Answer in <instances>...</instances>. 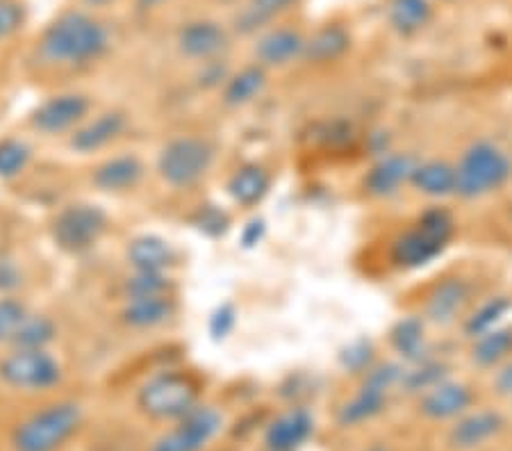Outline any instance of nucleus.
I'll return each instance as SVG.
<instances>
[{
    "label": "nucleus",
    "instance_id": "obj_1",
    "mask_svg": "<svg viewBox=\"0 0 512 451\" xmlns=\"http://www.w3.org/2000/svg\"><path fill=\"white\" fill-rule=\"evenodd\" d=\"M458 233V219L442 203H428L390 244V262L403 272L424 269L444 256Z\"/></svg>",
    "mask_w": 512,
    "mask_h": 451
},
{
    "label": "nucleus",
    "instance_id": "obj_2",
    "mask_svg": "<svg viewBox=\"0 0 512 451\" xmlns=\"http://www.w3.org/2000/svg\"><path fill=\"white\" fill-rule=\"evenodd\" d=\"M456 164V196L476 203L503 192L512 180V155L492 137H476L460 151Z\"/></svg>",
    "mask_w": 512,
    "mask_h": 451
},
{
    "label": "nucleus",
    "instance_id": "obj_3",
    "mask_svg": "<svg viewBox=\"0 0 512 451\" xmlns=\"http://www.w3.org/2000/svg\"><path fill=\"white\" fill-rule=\"evenodd\" d=\"M110 48V32L101 21L85 12H64L44 30L39 51L48 62L87 64L103 57Z\"/></svg>",
    "mask_w": 512,
    "mask_h": 451
},
{
    "label": "nucleus",
    "instance_id": "obj_4",
    "mask_svg": "<svg viewBox=\"0 0 512 451\" xmlns=\"http://www.w3.org/2000/svg\"><path fill=\"white\" fill-rule=\"evenodd\" d=\"M478 299L481 292L476 278L465 272H447L426 287L417 313L435 328L460 326Z\"/></svg>",
    "mask_w": 512,
    "mask_h": 451
},
{
    "label": "nucleus",
    "instance_id": "obj_5",
    "mask_svg": "<svg viewBox=\"0 0 512 451\" xmlns=\"http://www.w3.org/2000/svg\"><path fill=\"white\" fill-rule=\"evenodd\" d=\"M82 424V410L73 401L46 406L14 433L16 451H57Z\"/></svg>",
    "mask_w": 512,
    "mask_h": 451
},
{
    "label": "nucleus",
    "instance_id": "obj_6",
    "mask_svg": "<svg viewBox=\"0 0 512 451\" xmlns=\"http://www.w3.org/2000/svg\"><path fill=\"white\" fill-rule=\"evenodd\" d=\"M196 399V383L178 372L153 376L139 392V406L144 413L158 417V420H180L196 406Z\"/></svg>",
    "mask_w": 512,
    "mask_h": 451
},
{
    "label": "nucleus",
    "instance_id": "obj_7",
    "mask_svg": "<svg viewBox=\"0 0 512 451\" xmlns=\"http://www.w3.org/2000/svg\"><path fill=\"white\" fill-rule=\"evenodd\" d=\"M214 158V149L198 137H178L160 153V174L173 187H192L205 176Z\"/></svg>",
    "mask_w": 512,
    "mask_h": 451
},
{
    "label": "nucleus",
    "instance_id": "obj_8",
    "mask_svg": "<svg viewBox=\"0 0 512 451\" xmlns=\"http://www.w3.org/2000/svg\"><path fill=\"white\" fill-rule=\"evenodd\" d=\"M105 226L107 217L98 205H69L53 221V240L64 251L82 253L98 242Z\"/></svg>",
    "mask_w": 512,
    "mask_h": 451
},
{
    "label": "nucleus",
    "instance_id": "obj_9",
    "mask_svg": "<svg viewBox=\"0 0 512 451\" xmlns=\"http://www.w3.org/2000/svg\"><path fill=\"white\" fill-rule=\"evenodd\" d=\"M0 379L12 388L48 390L60 383L62 369L44 349H19L0 363Z\"/></svg>",
    "mask_w": 512,
    "mask_h": 451
},
{
    "label": "nucleus",
    "instance_id": "obj_10",
    "mask_svg": "<svg viewBox=\"0 0 512 451\" xmlns=\"http://www.w3.org/2000/svg\"><path fill=\"white\" fill-rule=\"evenodd\" d=\"M221 424L224 417L219 410L194 406L185 417H180L176 429L155 442L153 451H201L221 431Z\"/></svg>",
    "mask_w": 512,
    "mask_h": 451
},
{
    "label": "nucleus",
    "instance_id": "obj_11",
    "mask_svg": "<svg viewBox=\"0 0 512 451\" xmlns=\"http://www.w3.org/2000/svg\"><path fill=\"white\" fill-rule=\"evenodd\" d=\"M419 413L428 422H456L476 404V390L467 381L451 379L437 383L417 397Z\"/></svg>",
    "mask_w": 512,
    "mask_h": 451
},
{
    "label": "nucleus",
    "instance_id": "obj_12",
    "mask_svg": "<svg viewBox=\"0 0 512 451\" xmlns=\"http://www.w3.org/2000/svg\"><path fill=\"white\" fill-rule=\"evenodd\" d=\"M419 155L410 151H392L381 155L362 180V187L371 196V199H394L403 192V187H410L412 171Z\"/></svg>",
    "mask_w": 512,
    "mask_h": 451
},
{
    "label": "nucleus",
    "instance_id": "obj_13",
    "mask_svg": "<svg viewBox=\"0 0 512 451\" xmlns=\"http://www.w3.org/2000/svg\"><path fill=\"white\" fill-rule=\"evenodd\" d=\"M506 429V417L492 408H472L451 422L447 442L456 451H478L497 440Z\"/></svg>",
    "mask_w": 512,
    "mask_h": 451
},
{
    "label": "nucleus",
    "instance_id": "obj_14",
    "mask_svg": "<svg viewBox=\"0 0 512 451\" xmlns=\"http://www.w3.org/2000/svg\"><path fill=\"white\" fill-rule=\"evenodd\" d=\"M410 187L431 203L456 196V164L447 158H419L412 171Z\"/></svg>",
    "mask_w": 512,
    "mask_h": 451
},
{
    "label": "nucleus",
    "instance_id": "obj_15",
    "mask_svg": "<svg viewBox=\"0 0 512 451\" xmlns=\"http://www.w3.org/2000/svg\"><path fill=\"white\" fill-rule=\"evenodd\" d=\"M428 326L431 324L419 313H410L390 328L387 340H390V347L401 363L417 365L421 360L435 356L431 338H428Z\"/></svg>",
    "mask_w": 512,
    "mask_h": 451
},
{
    "label": "nucleus",
    "instance_id": "obj_16",
    "mask_svg": "<svg viewBox=\"0 0 512 451\" xmlns=\"http://www.w3.org/2000/svg\"><path fill=\"white\" fill-rule=\"evenodd\" d=\"M305 37L294 28H271L255 44V57L264 69H283L303 60Z\"/></svg>",
    "mask_w": 512,
    "mask_h": 451
},
{
    "label": "nucleus",
    "instance_id": "obj_17",
    "mask_svg": "<svg viewBox=\"0 0 512 451\" xmlns=\"http://www.w3.org/2000/svg\"><path fill=\"white\" fill-rule=\"evenodd\" d=\"M230 44L226 28H221L214 21H192L180 30L178 46L192 60L212 62L226 51Z\"/></svg>",
    "mask_w": 512,
    "mask_h": 451
},
{
    "label": "nucleus",
    "instance_id": "obj_18",
    "mask_svg": "<svg viewBox=\"0 0 512 451\" xmlns=\"http://www.w3.org/2000/svg\"><path fill=\"white\" fill-rule=\"evenodd\" d=\"M351 32L342 23H324L310 37H305L303 62L315 64V67H326L344 60V55L351 51Z\"/></svg>",
    "mask_w": 512,
    "mask_h": 451
},
{
    "label": "nucleus",
    "instance_id": "obj_19",
    "mask_svg": "<svg viewBox=\"0 0 512 451\" xmlns=\"http://www.w3.org/2000/svg\"><path fill=\"white\" fill-rule=\"evenodd\" d=\"M385 21L399 37H417L435 21V0H387Z\"/></svg>",
    "mask_w": 512,
    "mask_h": 451
},
{
    "label": "nucleus",
    "instance_id": "obj_20",
    "mask_svg": "<svg viewBox=\"0 0 512 451\" xmlns=\"http://www.w3.org/2000/svg\"><path fill=\"white\" fill-rule=\"evenodd\" d=\"M312 433H315V420L308 410L289 408L276 422H271L264 442L271 451H296L310 440Z\"/></svg>",
    "mask_w": 512,
    "mask_h": 451
},
{
    "label": "nucleus",
    "instance_id": "obj_21",
    "mask_svg": "<svg viewBox=\"0 0 512 451\" xmlns=\"http://www.w3.org/2000/svg\"><path fill=\"white\" fill-rule=\"evenodd\" d=\"M89 110V101L80 94H62V96H53L51 101H46L41 108L35 112L32 117V123L41 130V133L55 135V133H64L71 126L85 117Z\"/></svg>",
    "mask_w": 512,
    "mask_h": 451
},
{
    "label": "nucleus",
    "instance_id": "obj_22",
    "mask_svg": "<svg viewBox=\"0 0 512 451\" xmlns=\"http://www.w3.org/2000/svg\"><path fill=\"white\" fill-rule=\"evenodd\" d=\"M467 358L481 372H494L512 358V324H501L469 340Z\"/></svg>",
    "mask_w": 512,
    "mask_h": 451
},
{
    "label": "nucleus",
    "instance_id": "obj_23",
    "mask_svg": "<svg viewBox=\"0 0 512 451\" xmlns=\"http://www.w3.org/2000/svg\"><path fill=\"white\" fill-rule=\"evenodd\" d=\"M512 310V294L506 292H497V294H487V297L478 299L476 306L469 310V315L462 319V324L458 326L462 338L465 340H474L478 335H483L492 328L501 326L503 317H506Z\"/></svg>",
    "mask_w": 512,
    "mask_h": 451
},
{
    "label": "nucleus",
    "instance_id": "obj_24",
    "mask_svg": "<svg viewBox=\"0 0 512 451\" xmlns=\"http://www.w3.org/2000/svg\"><path fill=\"white\" fill-rule=\"evenodd\" d=\"M123 128H126V117L121 112H105L76 130L71 137V146L80 153H94L114 142L123 133Z\"/></svg>",
    "mask_w": 512,
    "mask_h": 451
},
{
    "label": "nucleus",
    "instance_id": "obj_25",
    "mask_svg": "<svg viewBox=\"0 0 512 451\" xmlns=\"http://www.w3.org/2000/svg\"><path fill=\"white\" fill-rule=\"evenodd\" d=\"M128 258L137 272L164 274L176 262V253L158 235H142L130 242Z\"/></svg>",
    "mask_w": 512,
    "mask_h": 451
},
{
    "label": "nucleus",
    "instance_id": "obj_26",
    "mask_svg": "<svg viewBox=\"0 0 512 451\" xmlns=\"http://www.w3.org/2000/svg\"><path fill=\"white\" fill-rule=\"evenodd\" d=\"M142 174L144 167L135 155H119V158L107 160L96 169L94 183L103 192H123L135 187L142 180Z\"/></svg>",
    "mask_w": 512,
    "mask_h": 451
},
{
    "label": "nucleus",
    "instance_id": "obj_27",
    "mask_svg": "<svg viewBox=\"0 0 512 451\" xmlns=\"http://www.w3.org/2000/svg\"><path fill=\"white\" fill-rule=\"evenodd\" d=\"M447 379H451V365L440 356H431L417 365H406L399 390L408 397H421Z\"/></svg>",
    "mask_w": 512,
    "mask_h": 451
},
{
    "label": "nucleus",
    "instance_id": "obj_28",
    "mask_svg": "<svg viewBox=\"0 0 512 451\" xmlns=\"http://www.w3.org/2000/svg\"><path fill=\"white\" fill-rule=\"evenodd\" d=\"M271 176L260 164H244L237 169L228 183V194L239 205H258L269 194Z\"/></svg>",
    "mask_w": 512,
    "mask_h": 451
},
{
    "label": "nucleus",
    "instance_id": "obj_29",
    "mask_svg": "<svg viewBox=\"0 0 512 451\" xmlns=\"http://www.w3.org/2000/svg\"><path fill=\"white\" fill-rule=\"evenodd\" d=\"M387 399H390V395H383V392H376L371 388H365V385H360L358 395L346 401L340 408L337 422H340L344 429H349V426H360L374 420V417H378L385 410Z\"/></svg>",
    "mask_w": 512,
    "mask_h": 451
},
{
    "label": "nucleus",
    "instance_id": "obj_30",
    "mask_svg": "<svg viewBox=\"0 0 512 451\" xmlns=\"http://www.w3.org/2000/svg\"><path fill=\"white\" fill-rule=\"evenodd\" d=\"M264 87H267V69L260 67V64H251V67H244L235 76L228 78L224 98L228 105H246L258 98Z\"/></svg>",
    "mask_w": 512,
    "mask_h": 451
},
{
    "label": "nucleus",
    "instance_id": "obj_31",
    "mask_svg": "<svg viewBox=\"0 0 512 451\" xmlns=\"http://www.w3.org/2000/svg\"><path fill=\"white\" fill-rule=\"evenodd\" d=\"M173 315V303L167 297H146V299H130L123 308V322L135 328H151L158 326Z\"/></svg>",
    "mask_w": 512,
    "mask_h": 451
},
{
    "label": "nucleus",
    "instance_id": "obj_32",
    "mask_svg": "<svg viewBox=\"0 0 512 451\" xmlns=\"http://www.w3.org/2000/svg\"><path fill=\"white\" fill-rule=\"evenodd\" d=\"M55 338V324L48 317H28L12 344L16 349H44Z\"/></svg>",
    "mask_w": 512,
    "mask_h": 451
},
{
    "label": "nucleus",
    "instance_id": "obj_33",
    "mask_svg": "<svg viewBox=\"0 0 512 451\" xmlns=\"http://www.w3.org/2000/svg\"><path fill=\"white\" fill-rule=\"evenodd\" d=\"M30 162L28 144L19 139H3L0 142V178L19 176Z\"/></svg>",
    "mask_w": 512,
    "mask_h": 451
},
{
    "label": "nucleus",
    "instance_id": "obj_34",
    "mask_svg": "<svg viewBox=\"0 0 512 451\" xmlns=\"http://www.w3.org/2000/svg\"><path fill=\"white\" fill-rule=\"evenodd\" d=\"M376 363V347L367 338L351 342L349 347L342 349L340 365L351 374H365L367 369Z\"/></svg>",
    "mask_w": 512,
    "mask_h": 451
},
{
    "label": "nucleus",
    "instance_id": "obj_35",
    "mask_svg": "<svg viewBox=\"0 0 512 451\" xmlns=\"http://www.w3.org/2000/svg\"><path fill=\"white\" fill-rule=\"evenodd\" d=\"M28 310L16 299H0V344L14 342L16 333L26 324Z\"/></svg>",
    "mask_w": 512,
    "mask_h": 451
},
{
    "label": "nucleus",
    "instance_id": "obj_36",
    "mask_svg": "<svg viewBox=\"0 0 512 451\" xmlns=\"http://www.w3.org/2000/svg\"><path fill=\"white\" fill-rule=\"evenodd\" d=\"M126 290L130 299H146V297H164L169 290V278L164 274H151V272H137L130 278Z\"/></svg>",
    "mask_w": 512,
    "mask_h": 451
},
{
    "label": "nucleus",
    "instance_id": "obj_37",
    "mask_svg": "<svg viewBox=\"0 0 512 451\" xmlns=\"http://www.w3.org/2000/svg\"><path fill=\"white\" fill-rule=\"evenodd\" d=\"M194 224L198 226V231H203L205 235L210 237H219L228 231L230 226V217L226 215L224 210L217 208V205H205L196 212Z\"/></svg>",
    "mask_w": 512,
    "mask_h": 451
},
{
    "label": "nucleus",
    "instance_id": "obj_38",
    "mask_svg": "<svg viewBox=\"0 0 512 451\" xmlns=\"http://www.w3.org/2000/svg\"><path fill=\"white\" fill-rule=\"evenodd\" d=\"M26 23V7L16 0H3L0 3V41L16 35Z\"/></svg>",
    "mask_w": 512,
    "mask_h": 451
},
{
    "label": "nucleus",
    "instance_id": "obj_39",
    "mask_svg": "<svg viewBox=\"0 0 512 451\" xmlns=\"http://www.w3.org/2000/svg\"><path fill=\"white\" fill-rule=\"evenodd\" d=\"M237 322V313L233 308V303H224V306H219L214 310L212 317H210V333L214 340H224L230 335V331L235 328Z\"/></svg>",
    "mask_w": 512,
    "mask_h": 451
},
{
    "label": "nucleus",
    "instance_id": "obj_40",
    "mask_svg": "<svg viewBox=\"0 0 512 451\" xmlns=\"http://www.w3.org/2000/svg\"><path fill=\"white\" fill-rule=\"evenodd\" d=\"M296 3H299V0H251L249 7L258 12L260 16H264L267 21H271V19H276V16L292 10Z\"/></svg>",
    "mask_w": 512,
    "mask_h": 451
},
{
    "label": "nucleus",
    "instance_id": "obj_41",
    "mask_svg": "<svg viewBox=\"0 0 512 451\" xmlns=\"http://www.w3.org/2000/svg\"><path fill=\"white\" fill-rule=\"evenodd\" d=\"M492 388L501 399L512 401V358L492 372Z\"/></svg>",
    "mask_w": 512,
    "mask_h": 451
},
{
    "label": "nucleus",
    "instance_id": "obj_42",
    "mask_svg": "<svg viewBox=\"0 0 512 451\" xmlns=\"http://www.w3.org/2000/svg\"><path fill=\"white\" fill-rule=\"evenodd\" d=\"M226 78V64H221L219 60H212V62H205V69L201 73V82L203 85H217L219 80Z\"/></svg>",
    "mask_w": 512,
    "mask_h": 451
},
{
    "label": "nucleus",
    "instance_id": "obj_43",
    "mask_svg": "<svg viewBox=\"0 0 512 451\" xmlns=\"http://www.w3.org/2000/svg\"><path fill=\"white\" fill-rule=\"evenodd\" d=\"M19 285V269L14 262L0 258V290H10V287Z\"/></svg>",
    "mask_w": 512,
    "mask_h": 451
},
{
    "label": "nucleus",
    "instance_id": "obj_44",
    "mask_svg": "<svg viewBox=\"0 0 512 451\" xmlns=\"http://www.w3.org/2000/svg\"><path fill=\"white\" fill-rule=\"evenodd\" d=\"M264 231H267V228H264V221L262 219L249 221V226H246L244 233H242V244L246 246V249H251V246H255V244L262 240Z\"/></svg>",
    "mask_w": 512,
    "mask_h": 451
},
{
    "label": "nucleus",
    "instance_id": "obj_45",
    "mask_svg": "<svg viewBox=\"0 0 512 451\" xmlns=\"http://www.w3.org/2000/svg\"><path fill=\"white\" fill-rule=\"evenodd\" d=\"M162 3H167V0H137V5L144 7V10H151V7H158Z\"/></svg>",
    "mask_w": 512,
    "mask_h": 451
},
{
    "label": "nucleus",
    "instance_id": "obj_46",
    "mask_svg": "<svg viewBox=\"0 0 512 451\" xmlns=\"http://www.w3.org/2000/svg\"><path fill=\"white\" fill-rule=\"evenodd\" d=\"M85 3H87L89 7H105V5L117 3V0H85Z\"/></svg>",
    "mask_w": 512,
    "mask_h": 451
},
{
    "label": "nucleus",
    "instance_id": "obj_47",
    "mask_svg": "<svg viewBox=\"0 0 512 451\" xmlns=\"http://www.w3.org/2000/svg\"><path fill=\"white\" fill-rule=\"evenodd\" d=\"M365 451H394L390 445H385V442H378V445H371L369 449Z\"/></svg>",
    "mask_w": 512,
    "mask_h": 451
},
{
    "label": "nucleus",
    "instance_id": "obj_48",
    "mask_svg": "<svg viewBox=\"0 0 512 451\" xmlns=\"http://www.w3.org/2000/svg\"><path fill=\"white\" fill-rule=\"evenodd\" d=\"M508 217H510V221H512V203H510V208H508Z\"/></svg>",
    "mask_w": 512,
    "mask_h": 451
},
{
    "label": "nucleus",
    "instance_id": "obj_49",
    "mask_svg": "<svg viewBox=\"0 0 512 451\" xmlns=\"http://www.w3.org/2000/svg\"><path fill=\"white\" fill-rule=\"evenodd\" d=\"M440 3H458V0H440Z\"/></svg>",
    "mask_w": 512,
    "mask_h": 451
},
{
    "label": "nucleus",
    "instance_id": "obj_50",
    "mask_svg": "<svg viewBox=\"0 0 512 451\" xmlns=\"http://www.w3.org/2000/svg\"><path fill=\"white\" fill-rule=\"evenodd\" d=\"M0 3H3V0H0Z\"/></svg>",
    "mask_w": 512,
    "mask_h": 451
},
{
    "label": "nucleus",
    "instance_id": "obj_51",
    "mask_svg": "<svg viewBox=\"0 0 512 451\" xmlns=\"http://www.w3.org/2000/svg\"><path fill=\"white\" fill-rule=\"evenodd\" d=\"M510 404H512V401H510Z\"/></svg>",
    "mask_w": 512,
    "mask_h": 451
},
{
    "label": "nucleus",
    "instance_id": "obj_52",
    "mask_svg": "<svg viewBox=\"0 0 512 451\" xmlns=\"http://www.w3.org/2000/svg\"><path fill=\"white\" fill-rule=\"evenodd\" d=\"M269 451H271V449H269Z\"/></svg>",
    "mask_w": 512,
    "mask_h": 451
}]
</instances>
